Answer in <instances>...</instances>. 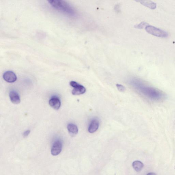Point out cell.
Instances as JSON below:
<instances>
[{
  "mask_svg": "<svg viewBox=\"0 0 175 175\" xmlns=\"http://www.w3.org/2000/svg\"><path fill=\"white\" fill-rule=\"evenodd\" d=\"M49 3L56 9L62 11L70 16L75 15V11L72 6L67 2L61 0L48 1Z\"/></svg>",
  "mask_w": 175,
  "mask_h": 175,
  "instance_id": "6da1fadb",
  "label": "cell"
},
{
  "mask_svg": "<svg viewBox=\"0 0 175 175\" xmlns=\"http://www.w3.org/2000/svg\"><path fill=\"white\" fill-rule=\"evenodd\" d=\"M145 30L151 35L161 38H166L168 36V33L165 31L152 26L148 25L145 27Z\"/></svg>",
  "mask_w": 175,
  "mask_h": 175,
  "instance_id": "7a4b0ae2",
  "label": "cell"
},
{
  "mask_svg": "<svg viewBox=\"0 0 175 175\" xmlns=\"http://www.w3.org/2000/svg\"><path fill=\"white\" fill-rule=\"evenodd\" d=\"M62 148V144L59 140H57L53 144L51 150V153L53 155L56 156L58 155L61 153Z\"/></svg>",
  "mask_w": 175,
  "mask_h": 175,
  "instance_id": "3957f363",
  "label": "cell"
},
{
  "mask_svg": "<svg viewBox=\"0 0 175 175\" xmlns=\"http://www.w3.org/2000/svg\"><path fill=\"white\" fill-rule=\"evenodd\" d=\"M3 77L5 81L9 83L15 82L17 80V77L15 73L11 71H7L3 75Z\"/></svg>",
  "mask_w": 175,
  "mask_h": 175,
  "instance_id": "277c9868",
  "label": "cell"
},
{
  "mask_svg": "<svg viewBox=\"0 0 175 175\" xmlns=\"http://www.w3.org/2000/svg\"><path fill=\"white\" fill-rule=\"evenodd\" d=\"M49 103L50 107L54 110H58L61 107V102L58 97H53L50 100Z\"/></svg>",
  "mask_w": 175,
  "mask_h": 175,
  "instance_id": "5b68a950",
  "label": "cell"
},
{
  "mask_svg": "<svg viewBox=\"0 0 175 175\" xmlns=\"http://www.w3.org/2000/svg\"><path fill=\"white\" fill-rule=\"evenodd\" d=\"M99 122L97 119H93L91 122L89 126L88 130L90 133H95L99 127Z\"/></svg>",
  "mask_w": 175,
  "mask_h": 175,
  "instance_id": "8992f818",
  "label": "cell"
},
{
  "mask_svg": "<svg viewBox=\"0 0 175 175\" xmlns=\"http://www.w3.org/2000/svg\"><path fill=\"white\" fill-rule=\"evenodd\" d=\"M86 91V89L83 86L77 84L72 91V93L74 95H79L84 94Z\"/></svg>",
  "mask_w": 175,
  "mask_h": 175,
  "instance_id": "52a82bcc",
  "label": "cell"
},
{
  "mask_svg": "<svg viewBox=\"0 0 175 175\" xmlns=\"http://www.w3.org/2000/svg\"><path fill=\"white\" fill-rule=\"evenodd\" d=\"M11 101L13 104H18L20 102V99L18 93L15 91H11L9 93Z\"/></svg>",
  "mask_w": 175,
  "mask_h": 175,
  "instance_id": "ba28073f",
  "label": "cell"
},
{
  "mask_svg": "<svg viewBox=\"0 0 175 175\" xmlns=\"http://www.w3.org/2000/svg\"><path fill=\"white\" fill-rule=\"evenodd\" d=\"M67 128L69 133L71 136H75L78 133V128L75 125L73 124H68Z\"/></svg>",
  "mask_w": 175,
  "mask_h": 175,
  "instance_id": "9c48e42d",
  "label": "cell"
},
{
  "mask_svg": "<svg viewBox=\"0 0 175 175\" xmlns=\"http://www.w3.org/2000/svg\"><path fill=\"white\" fill-rule=\"evenodd\" d=\"M133 167L135 170L139 172L141 171L144 167V164L140 161L137 160L133 162Z\"/></svg>",
  "mask_w": 175,
  "mask_h": 175,
  "instance_id": "30bf717a",
  "label": "cell"
},
{
  "mask_svg": "<svg viewBox=\"0 0 175 175\" xmlns=\"http://www.w3.org/2000/svg\"><path fill=\"white\" fill-rule=\"evenodd\" d=\"M141 3L146 7L150 8L151 9H155L156 8V4L151 1H140Z\"/></svg>",
  "mask_w": 175,
  "mask_h": 175,
  "instance_id": "8fae6325",
  "label": "cell"
},
{
  "mask_svg": "<svg viewBox=\"0 0 175 175\" xmlns=\"http://www.w3.org/2000/svg\"><path fill=\"white\" fill-rule=\"evenodd\" d=\"M116 86L118 90L120 92H124L126 90L125 87L121 85L117 84Z\"/></svg>",
  "mask_w": 175,
  "mask_h": 175,
  "instance_id": "7c38bea8",
  "label": "cell"
},
{
  "mask_svg": "<svg viewBox=\"0 0 175 175\" xmlns=\"http://www.w3.org/2000/svg\"><path fill=\"white\" fill-rule=\"evenodd\" d=\"M148 24L146 22H143L141 23L140 24H139L138 25H137V27H138L139 28H142L146 26V25H148Z\"/></svg>",
  "mask_w": 175,
  "mask_h": 175,
  "instance_id": "4fadbf2b",
  "label": "cell"
},
{
  "mask_svg": "<svg viewBox=\"0 0 175 175\" xmlns=\"http://www.w3.org/2000/svg\"><path fill=\"white\" fill-rule=\"evenodd\" d=\"M30 131L29 130H28L25 131L24 132V133H23V136L24 137H26L28 136V135L30 134Z\"/></svg>",
  "mask_w": 175,
  "mask_h": 175,
  "instance_id": "5bb4252c",
  "label": "cell"
},
{
  "mask_svg": "<svg viewBox=\"0 0 175 175\" xmlns=\"http://www.w3.org/2000/svg\"><path fill=\"white\" fill-rule=\"evenodd\" d=\"M146 175H157L156 173H148Z\"/></svg>",
  "mask_w": 175,
  "mask_h": 175,
  "instance_id": "9a60e30c",
  "label": "cell"
}]
</instances>
